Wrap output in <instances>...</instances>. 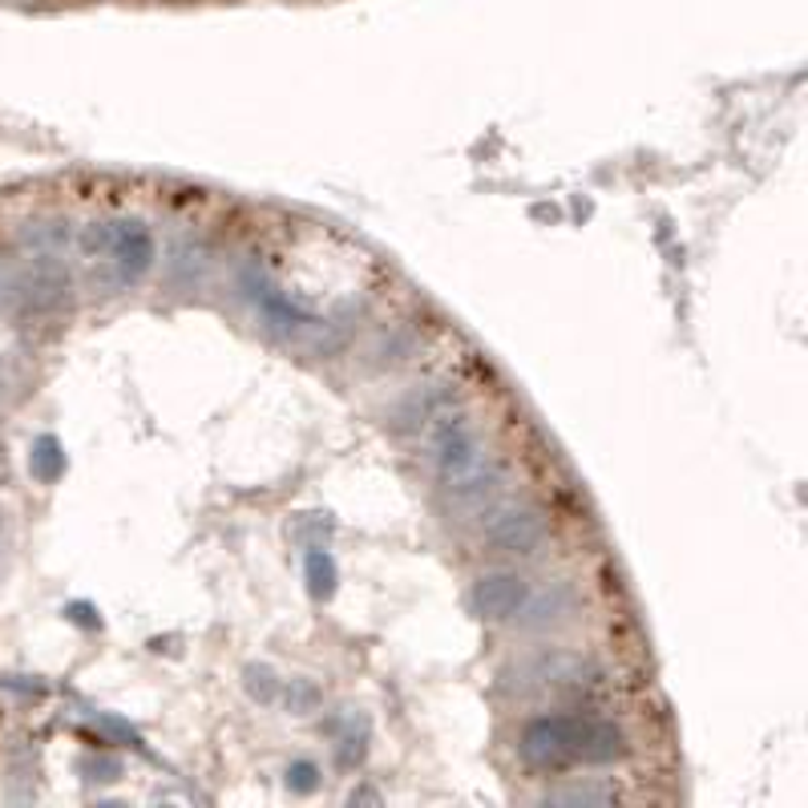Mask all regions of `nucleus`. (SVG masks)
Instances as JSON below:
<instances>
[{
  "mask_svg": "<svg viewBox=\"0 0 808 808\" xmlns=\"http://www.w3.org/2000/svg\"><path fill=\"white\" fill-rule=\"evenodd\" d=\"M631 739L623 723L602 711H538L518 732V760L530 772H567L579 765H614L623 760Z\"/></svg>",
  "mask_w": 808,
  "mask_h": 808,
  "instance_id": "obj_1",
  "label": "nucleus"
},
{
  "mask_svg": "<svg viewBox=\"0 0 808 808\" xmlns=\"http://www.w3.org/2000/svg\"><path fill=\"white\" fill-rule=\"evenodd\" d=\"M82 251L94 263H101V284L126 291V287L142 284L146 271L154 268L158 243L142 219H105L86 231Z\"/></svg>",
  "mask_w": 808,
  "mask_h": 808,
  "instance_id": "obj_2",
  "label": "nucleus"
},
{
  "mask_svg": "<svg viewBox=\"0 0 808 808\" xmlns=\"http://www.w3.org/2000/svg\"><path fill=\"white\" fill-rule=\"evenodd\" d=\"M610 692V667L579 651L538 655L518 671V695L530 699H595Z\"/></svg>",
  "mask_w": 808,
  "mask_h": 808,
  "instance_id": "obj_3",
  "label": "nucleus"
},
{
  "mask_svg": "<svg viewBox=\"0 0 808 808\" xmlns=\"http://www.w3.org/2000/svg\"><path fill=\"white\" fill-rule=\"evenodd\" d=\"M550 510L538 501H518V497H501L494 510L477 518V538L497 558H534V554L550 542Z\"/></svg>",
  "mask_w": 808,
  "mask_h": 808,
  "instance_id": "obj_4",
  "label": "nucleus"
},
{
  "mask_svg": "<svg viewBox=\"0 0 808 808\" xmlns=\"http://www.w3.org/2000/svg\"><path fill=\"white\" fill-rule=\"evenodd\" d=\"M485 433L482 425L465 417V412L445 409L428 421V461H433V473H437L440 485L465 477L473 465L485 461Z\"/></svg>",
  "mask_w": 808,
  "mask_h": 808,
  "instance_id": "obj_5",
  "label": "nucleus"
},
{
  "mask_svg": "<svg viewBox=\"0 0 808 808\" xmlns=\"http://www.w3.org/2000/svg\"><path fill=\"white\" fill-rule=\"evenodd\" d=\"M473 610L482 614L485 623H513V614L522 610V602L530 598V582L518 570H489L473 582Z\"/></svg>",
  "mask_w": 808,
  "mask_h": 808,
  "instance_id": "obj_6",
  "label": "nucleus"
},
{
  "mask_svg": "<svg viewBox=\"0 0 808 808\" xmlns=\"http://www.w3.org/2000/svg\"><path fill=\"white\" fill-rule=\"evenodd\" d=\"M579 602L582 598H579V591H574V582H554V586H542V591L530 586V598H525L522 610L513 614V623L522 626V631H546V626L562 623Z\"/></svg>",
  "mask_w": 808,
  "mask_h": 808,
  "instance_id": "obj_7",
  "label": "nucleus"
},
{
  "mask_svg": "<svg viewBox=\"0 0 808 808\" xmlns=\"http://www.w3.org/2000/svg\"><path fill=\"white\" fill-rule=\"evenodd\" d=\"M61 453H58V445L53 440H41V449H37V469H41V477H58L61 473Z\"/></svg>",
  "mask_w": 808,
  "mask_h": 808,
  "instance_id": "obj_8",
  "label": "nucleus"
},
{
  "mask_svg": "<svg viewBox=\"0 0 808 808\" xmlns=\"http://www.w3.org/2000/svg\"><path fill=\"white\" fill-rule=\"evenodd\" d=\"M287 784H296L299 793H308L315 784V765H296L291 772H287Z\"/></svg>",
  "mask_w": 808,
  "mask_h": 808,
  "instance_id": "obj_9",
  "label": "nucleus"
},
{
  "mask_svg": "<svg viewBox=\"0 0 808 808\" xmlns=\"http://www.w3.org/2000/svg\"><path fill=\"white\" fill-rule=\"evenodd\" d=\"M13 303V271L0 268V308H9Z\"/></svg>",
  "mask_w": 808,
  "mask_h": 808,
  "instance_id": "obj_10",
  "label": "nucleus"
}]
</instances>
